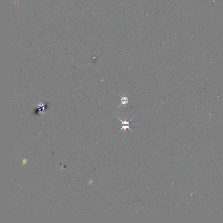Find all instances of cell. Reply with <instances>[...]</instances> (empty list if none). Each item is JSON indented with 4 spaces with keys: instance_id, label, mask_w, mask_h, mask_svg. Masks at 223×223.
Wrapping results in <instances>:
<instances>
[{
    "instance_id": "obj_1",
    "label": "cell",
    "mask_w": 223,
    "mask_h": 223,
    "mask_svg": "<svg viewBox=\"0 0 223 223\" xmlns=\"http://www.w3.org/2000/svg\"><path fill=\"white\" fill-rule=\"evenodd\" d=\"M117 118L119 119L120 121L122 122V128L120 129V130H124V131L126 132V129H128L130 130V131H131L133 133V131H132V130H131V129L130 127V123H129V122L126 121V120L123 121L122 119H120L119 117H117Z\"/></svg>"
},
{
    "instance_id": "obj_2",
    "label": "cell",
    "mask_w": 223,
    "mask_h": 223,
    "mask_svg": "<svg viewBox=\"0 0 223 223\" xmlns=\"http://www.w3.org/2000/svg\"><path fill=\"white\" fill-rule=\"evenodd\" d=\"M119 96H120V97L121 98V103L120 104L119 106L117 108L120 107V106H121L122 105H124V106H125L126 104H129L128 102H129V99H128V97L126 96V94H125L124 96H123V97H122L121 95H119Z\"/></svg>"
}]
</instances>
